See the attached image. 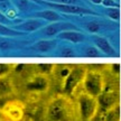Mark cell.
I'll list each match as a JSON object with an SVG mask.
<instances>
[{
    "mask_svg": "<svg viewBox=\"0 0 121 121\" xmlns=\"http://www.w3.org/2000/svg\"><path fill=\"white\" fill-rule=\"evenodd\" d=\"M47 116L51 121H73L72 104L65 98H56L49 104Z\"/></svg>",
    "mask_w": 121,
    "mask_h": 121,
    "instance_id": "cell-1",
    "label": "cell"
},
{
    "mask_svg": "<svg viewBox=\"0 0 121 121\" xmlns=\"http://www.w3.org/2000/svg\"><path fill=\"white\" fill-rule=\"evenodd\" d=\"M37 4L43 6V7H48V9H53L57 13H69V15H78V16H99V13L95 10L85 7V6H78V4H54L45 0H38Z\"/></svg>",
    "mask_w": 121,
    "mask_h": 121,
    "instance_id": "cell-2",
    "label": "cell"
},
{
    "mask_svg": "<svg viewBox=\"0 0 121 121\" xmlns=\"http://www.w3.org/2000/svg\"><path fill=\"white\" fill-rule=\"evenodd\" d=\"M83 83H84V90L86 94L93 96L95 99L104 91L103 78L99 72L86 71L83 78Z\"/></svg>",
    "mask_w": 121,
    "mask_h": 121,
    "instance_id": "cell-3",
    "label": "cell"
},
{
    "mask_svg": "<svg viewBox=\"0 0 121 121\" xmlns=\"http://www.w3.org/2000/svg\"><path fill=\"white\" fill-rule=\"evenodd\" d=\"M78 109L80 117L82 121H89L95 113L99 111L98 101L95 98L84 93L78 96Z\"/></svg>",
    "mask_w": 121,
    "mask_h": 121,
    "instance_id": "cell-4",
    "label": "cell"
},
{
    "mask_svg": "<svg viewBox=\"0 0 121 121\" xmlns=\"http://www.w3.org/2000/svg\"><path fill=\"white\" fill-rule=\"evenodd\" d=\"M85 69L82 66H76L69 71V73L66 75V78L64 80V86H63V93L67 96L74 93V91L76 89L80 83L83 81L84 74H85Z\"/></svg>",
    "mask_w": 121,
    "mask_h": 121,
    "instance_id": "cell-5",
    "label": "cell"
},
{
    "mask_svg": "<svg viewBox=\"0 0 121 121\" xmlns=\"http://www.w3.org/2000/svg\"><path fill=\"white\" fill-rule=\"evenodd\" d=\"M64 30H78V27L69 22H51L47 26H44L40 30V34L47 38H52Z\"/></svg>",
    "mask_w": 121,
    "mask_h": 121,
    "instance_id": "cell-6",
    "label": "cell"
},
{
    "mask_svg": "<svg viewBox=\"0 0 121 121\" xmlns=\"http://www.w3.org/2000/svg\"><path fill=\"white\" fill-rule=\"evenodd\" d=\"M96 101H98L99 110L105 112L119 103V94L114 91H103L96 98Z\"/></svg>",
    "mask_w": 121,
    "mask_h": 121,
    "instance_id": "cell-7",
    "label": "cell"
},
{
    "mask_svg": "<svg viewBox=\"0 0 121 121\" xmlns=\"http://www.w3.org/2000/svg\"><path fill=\"white\" fill-rule=\"evenodd\" d=\"M46 25L45 20L43 19H38V18H29L27 20L20 22L19 24L15 25L13 27V29L20 30L22 33H31V31H36V30L43 28Z\"/></svg>",
    "mask_w": 121,
    "mask_h": 121,
    "instance_id": "cell-8",
    "label": "cell"
},
{
    "mask_svg": "<svg viewBox=\"0 0 121 121\" xmlns=\"http://www.w3.org/2000/svg\"><path fill=\"white\" fill-rule=\"evenodd\" d=\"M92 40L96 45L98 49L103 53V55L105 56H116L117 55V51L114 49V47L105 37H102L99 35H92Z\"/></svg>",
    "mask_w": 121,
    "mask_h": 121,
    "instance_id": "cell-9",
    "label": "cell"
},
{
    "mask_svg": "<svg viewBox=\"0 0 121 121\" xmlns=\"http://www.w3.org/2000/svg\"><path fill=\"white\" fill-rule=\"evenodd\" d=\"M30 16H33V18H38V19H43L45 22H62L63 17L60 16V13H57L53 9H45V10H36L30 13Z\"/></svg>",
    "mask_w": 121,
    "mask_h": 121,
    "instance_id": "cell-10",
    "label": "cell"
},
{
    "mask_svg": "<svg viewBox=\"0 0 121 121\" xmlns=\"http://www.w3.org/2000/svg\"><path fill=\"white\" fill-rule=\"evenodd\" d=\"M48 80L44 75H37L26 84V90L31 92H45L48 89Z\"/></svg>",
    "mask_w": 121,
    "mask_h": 121,
    "instance_id": "cell-11",
    "label": "cell"
},
{
    "mask_svg": "<svg viewBox=\"0 0 121 121\" xmlns=\"http://www.w3.org/2000/svg\"><path fill=\"white\" fill-rule=\"evenodd\" d=\"M57 38L69 40L73 44H80L86 40V36L80 30H64L57 35Z\"/></svg>",
    "mask_w": 121,
    "mask_h": 121,
    "instance_id": "cell-12",
    "label": "cell"
},
{
    "mask_svg": "<svg viewBox=\"0 0 121 121\" xmlns=\"http://www.w3.org/2000/svg\"><path fill=\"white\" fill-rule=\"evenodd\" d=\"M11 4H13V7L22 13H29V11H35V8L40 7L39 4L36 2L31 1V0H10Z\"/></svg>",
    "mask_w": 121,
    "mask_h": 121,
    "instance_id": "cell-13",
    "label": "cell"
},
{
    "mask_svg": "<svg viewBox=\"0 0 121 121\" xmlns=\"http://www.w3.org/2000/svg\"><path fill=\"white\" fill-rule=\"evenodd\" d=\"M56 40L55 39H43V40H39L35 44L33 48L38 51V52H43V53H47L49 51H52L56 47Z\"/></svg>",
    "mask_w": 121,
    "mask_h": 121,
    "instance_id": "cell-14",
    "label": "cell"
},
{
    "mask_svg": "<svg viewBox=\"0 0 121 121\" xmlns=\"http://www.w3.org/2000/svg\"><path fill=\"white\" fill-rule=\"evenodd\" d=\"M0 11L7 15V17L16 20V15H17V9L13 7L10 0H0Z\"/></svg>",
    "mask_w": 121,
    "mask_h": 121,
    "instance_id": "cell-15",
    "label": "cell"
},
{
    "mask_svg": "<svg viewBox=\"0 0 121 121\" xmlns=\"http://www.w3.org/2000/svg\"><path fill=\"white\" fill-rule=\"evenodd\" d=\"M121 112H120V104L118 103L116 107L110 109L104 112V121H120Z\"/></svg>",
    "mask_w": 121,
    "mask_h": 121,
    "instance_id": "cell-16",
    "label": "cell"
},
{
    "mask_svg": "<svg viewBox=\"0 0 121 121\" xmlns=\"http://www.w3.org/2000/svg\"><path fill=\"white\" fill-rule=\"evenodd\" d=\"M26 35L20 30L13 29V27L6 26V25H1L0 24V36H4V37H18V36H24Z\"/></svg>",
    "mask_w": 121,
    "mask_h": 121,
    "instance_id": "cell-17",
    "label": "cell"
},
{
    "mask_svg": "<svg viewBox=\"0 0 121 121\" xmlns=\"http://www.w3.org/2000/svg\"><path fill=\"white\" fill-rule=\"evenodd\" d=\"M84 27H85V29L89 31V33H91V34L95 35L96 33H99L100 30H101V28H102V22H99V20H89V22H86L85 24H84Z\"/></svg>",
    "mask_w": 121,
    "mask_h": 121,
    "instance_id": "cell-18",
    "label": "cell"
},
{
    "mask_svg": "<svg viewBox=\"0 0 121 121\" xmlns=\"http://www.w3.org/2000/svg\"><path fill=\"white\" fill-rule=\"evenodd\" d=\"M13 93V84L7 78H0V96Z\"/></svg>",
    "mask_w": 121,
    "mask_h": 121,
    "instance_id": "cell-19",
    "label": "cell"
},
{
    "mask_svg": "<svg viewBox=\"0 0 121 121\" xmlns=\"http://www.w3.org/2000/svg\"><path fill=\"white\" fill-rule=\"evenodd\" d=\"M104 15H107V17H109L111 20H119L120 19V8H104Z\"/></svg>",
    "mask_w": 121,
    "mask_h": 121,
    "instance_id": "cell-20",
    "label": "cell"
},
{
    "mask_svg": "<svg viewBox=\"0 0 121 121\" xmlns=\"http://www.w3.org/2000/svg\"><path fill=\"white\" fill-rule=\"evenodd\" d=\"M84 55L86 57H90V58H96V57L103 56V54L98 49V47H94V46H89V47L84 48Z\"/></svg>",
    "mask_w": 121,
    "mask_h": 121,
    "instance_id": "cell-21",
    "label": "cell"
},
{
    "mask_svg": "<svg viewBox=\"0 0 121 121\" xmlns=\"http://www.w3.org/2000/svg\"><path fill=\"white\" fill-rule=\"evenodd\" d=\"M22 22L20 19H18V20H13V19H10V18L7 17V15L4 13H1L0 11V24L1 25H7V26H15V25H17L19 22Z\"/></svg>",
    "mask_w": 121,
    "mask_h": 121,
    "instance_id": "cell-22",
    "label": "cell"
},
{
    "mask_svg": "<svg viewBox=\"0 0 121 121\" xmlns=\"http://www.w3.org/2000/svg\"><path fill=\"white\" fill-rule=\"evenodd\" d=\"M54 4H78V6H84L82 0H45Z\"/></svg>",
    "mask_w": 121,
    "mask_h": 121,
    "instance_id": "cell-23",
    "label": "cell"
},
{
    "mask_svg": "<svg viewBox=\"0 0 121 121\" xmlns=\"http://www.w3.org/2000/svg\"><path fill=\"white\" fill-rule=\"evenodd\" d=\"M38 69L39 72L44 75H47V74H51L54 69V65L53 64H46V63H43V64H38Z\"/></svg>",
    "mask_w": 121,
    "mask_h": 121,
    "instance_id": "cell-24",
    "label": "cell"
},
{
    "mask_svg": "<svg viewBox=\"0 0 121 121\" xmlns=\"http://www.w3.org/2000/svg\"><path fill=\"white\" fill-rule=\"evenodd\" d=\"M60 55L62 57H65V58H69V57H76V54H75V52H74V49H73V48H71V47L62 48Z\"/></svg>",
    "mask_w": 121,
    "mask_h": 121,
    "instance_id": "cell-25",
    "label": "cell"
},
{
    "mask_svg": "<svg viewBox=\"0 0 121 121\" xmlns=\"http://www.w3.org/2000/svg\"><path fill=\"white\" fill-rule=\"evenodd\" d=\"M101 4L105 7V8H110V7H113V8H120V2H118L116 0H102Z\"/></svg>",
    "mask_w": 121,
    "mask_h": 121,
    "instance_id": "cell-26",
    "label": "cell"
},
{
    "mask_svg": "<svg viewBox=\"0 0 121 121\" xmlns=\"http://www.w3.org/2000/svg\"><path fill=\"white\" fill-rule=\"evenodd\" d=\"M10 69H11V66L9 64H4V63H0V78H2L4 75H7V74L10 72Z\"/></svg>",
    "mask_w": 121,
    "mask_h": 121,
    "instance_id": "cell-27",
    "label": "cell"
},
{
    "mask_svg": "<svg viewBox=\"0 0 121 121\" xmlns=\"http://www.w3.org/2000/svg\"><path fill=\"white\" fill-rule=\"evenodd\" d=\"M89 121H104V112L101 111V110H99Z\"/></svg>",
    "mask_w": 121,
    "mask_h": 121,
    "instance_id": "cell-28",
    "label": "cell"
},
{
    "mask_svg": "<svg viewBox=\"0 0 121 121\" xmlns=\"http://www.w3.org/2000/svg\"><path fill=\"white\" fill-rule=\"evenodd\" d=\"M112 72L116 74H120V64L119 63H116L112 65Z\"/></svg>",
    "mask_w": 121,
    "mask_h": 121,
    "instance_id": "cell-29",
    "label": "cell"
},
{
    "mask_svg": "<svg viewBox=\"0 0 121 121\" xmlns=\"http://www.w3.org/2000/svg\"><path fill=\"white\" fill-rule=\"evenodd\" d=\"M22 69H25V65H24V64H19V65H17V66L15 67V71H16L17 73H19V72H22Z\"/></svg>",
    "mask_w": 121,
    "mask_h": 121,
    "instance_id": "cell-30",
    "label": "cell"
},
{
    "mask_svg": "<svg viewBox=\"0 0 121 121\" xmlns=\"http://www.w3.org/2000/svg\"><path fill=\"white\" fill-rule=\"evenodd\" d=\"M69 73V69H63V71L60 72V76L65 78H66V75H67Z\"/></svg>",
    "mask_w": 121,
    "mask_h": 121,
    "instance_id": "cell-31",
    "label": "cell"
},
{
    "mask_svg": "<svg viewBox=\"0 0 121 121\" xmlns=\"http://www.w3.org/2000/svg\"><path fill=\"white\" fill-rule=\"evenodd\" d=\"M89 1H91L94 4H101V2H102V0H89Z\"/></svg>",
    "mask_w": 121,
    "mask_h": 121,
    "instance_id": "cell-32",
    "label": "cell"
},
{
    "mask_svg": "<svg viewBox=\"0 0 121 121\" xmlns=\"http://www.w3.org/2000/svg\"><path fill=\"white\" fill-rule=\"evenodd\" d=\"M31 1H34V2H36V4H37V1H38V0H31Z\"/></svg>",
    "mask_w": 121,
    "mask_h": 121,
    "instance_id": "cell-33",
    "label": "cell"
},
{
    "mask_svg": "<svg viewBox=\"0 0 121 121\" xmlns=\"http://www.w3.org/2000/svg\"><path fill=\"white\" fill-rule=\"evenodd\" d=\"M1 118H2V114H1V112H0V119H1Z\"/></svg>",
    "mask_w": 121,
    "mask_h": 121,
    "instance_id": "cell-34",
    "label": "cell"
},
{
    "mask_svg": "<svg viewBox=\"0 0 121 121\" xmlns=\"http://www.w3.org/2000/svg\"><path fill=\"white\" fill-rule=\"evenodd\" d=\"M116 1H118V2H119V1H120V0H116Z\"/></svg>",
    "mask_w": 121,
    "mask_h": 121,
    "instance_id": "cell-35",
    "label": "cell"
}]
</instances>
